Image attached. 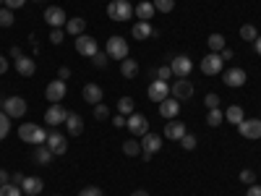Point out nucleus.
Instances as JSON below:
<instances>
[{"instance_id":"obj_21","label":"nucleus","mask_w":261,"mask_h":196,"mask_svg":"<svg viewBox=\"0 0 261 196\" xmlns=\"http://www.w3.org/2000/svg\"><path fill=\"white\" fill-rule=\"evenodd\" d=\"M246 79H248V76H246L243 68H230V71H225V79H222V81L230 86V89H235V86H243Z\"/></svg>"},{"instance_id":"obj_39","label":"nucleus","mask_w":261,"mask_h":196,"mask_svg":"<svg viewBox=\"0 0 261 196\" xmlns=\"http://www.w3.org/2000/svg\"><path fill=\"white\" fill-rule=\"evenodd\" d=\"M0 196H21V186H16V183L0 186Z\"/></svg>"},{"instance_id":"obj_27","label":"nucleus","mask_w":261,"mask_h":196,"mask_svg":"<svg viewBox=\"0 0 261 196\" xmlns=\"http://www.w3.org/2000/svg\"><path fill=\"white\" fill-rule=\"evenodd\" d=\"M120 74H123V79H136L139 76V63L134 58L120 60Z\"/></svg>"},{"instance_id":"obj_29","label":"nucleus","mask_w":261,"mask_h":196,"mask_svg":"<svg viewBox=\"0 0 261 196\" xmlns=\"http://www.w3.org/2000/svg\"><path fill=\"white\" fill-rule=\"evenodd\" d=\"M65 126H68V134L71 136H79L81 131H84V120L79 113H68V118H65Z\"/></svg>"},{"instance_id":"obj_49","label":"nucleus","mask_w":261,"mask_h":196,"mask_svg":"<svg viewBox=\"0 0 261 196\" xmlns=\"http://www.w3.org/2000/svg\"><path fill=\"white\" fill-rule=\"evenodd\" d=\"M58 79H60V81H65V79H71V68H65V65H63V68L58 71Z\"/></svg>"},{"instance_id":"obj_7","label":"nucleus","mask_w":261,"mask_h":196,"mask_svg":"<svg viewBox=\"0 0 261 196\" xmlns=\"http://www.w3.org/2000/svg\"><path fill=\"white\" fill-rule=\"evenodd\" d=\"M3 113L8 118H24L27 115V100L24 97H8V100H3Z\"/></svg>"},{"instance_id":"obj_33","label":"nucleus","mask_w":261,"mask_h":196,"mask_svg":"<svg viewBox=\"0 0 261 196\" xmlns=\"http://www.w3.org/2000/svg\"><path fill=\"white\" fill-rule=\"evenodd\" d=\"M225 120V113L220 110V107H214V110H209V115H206V123L212 126V128H217V126H220Z\"/></svg>"},{"instance_id":"obj_47","label":"nucleus","mask_w":261,"mask_h":196,"mask_svg":"<svg viewBox=\"0 0 261 196\" xmlns=\"http://www.w3.org/2000/svg\"><path fill=\"white\" fill-rule=\"evenodd\" d=\"M24 3H27V0H3V6H6V8H11V11L21 8V6H24Z\"/></svg>"},{"instance_id":"obj_40","label":"nucleus","mask_w":261,"mask_h":196,"mask_svg":"<svg viewBox=\"0 0 261 196\" xmlns=\"http://www.w3.org/2000/svg\"><path fill=\"white\" fill-rule=\"evenodd\" d=\"M94 118L97 120H107V118H110V107H107V105H94Z\"/></svg>"},{"instance_id":"obj_44","label":"nucleus","mask_w":261,"mask_h":196,"mask_svg":"<svg viewBox=\"0 0 261 196\" xmlns=\"http://www.w3.org/2000/svg\"><path fill=\"white\" fill-rule=\"evenodd\" d=\"M204 105L209 107V110H214V107H220V97H217V94L212 92V94H206V97H204Z\"/></svg>"},{"instance_id":"obj_19","label":"nucleus","mask_w":261,"mask_h":196,"mask_svg":"<svg viewBox=\"0 0 261 196\" xmlns=\"http://www.w3.org/2000/svg\"><path fill=\"white\" fill-rule=\"evenodd\" d=\"M16 71H18V76H24V79L34 76V71H37V63H34V58H29V55H21V58H16Z\"/></svg>"},{"instance_id":"obj_37","label":"nucleus","mask_w":261,"mask_h":196,"mask_svg":"<svg viewBox=\"0 0 261 196\" xmlns=\"http://www.w3.org/2000/svg\"><path fill=\"white\" fill-rule=\"evenodd\" d=\"M151 6H154L160 13H170L175 8V0H151Z\"/></svg>"},{"instance_id":"obj_55","label":"nucleus","mask_w":261,"mask_h":196,"mask_svg":"<svg viewBox=\"0 0 261 196\" xmlns=\"http://www.w3.org/2000/svg\"><path fill=\"white\" fill-rule=\"evenodd\" d=\"M253 45H256V55H258V58H261V34H258V37H256V42H253Z\"/></svg>"},{"instance_id":"obj_51","label":"nucleus","mask_w":261,"mask_h":196,"mask_svg":"<svg viewBox=\"0 0 261 196\" xmlns=\"http://www.w3.org/2000/svg\"><path fill=\"white\" fill-rule=\"evenodd\" d=\"M24 178H27V176H21V173H13V176H11V181H13L16 186H21V183H24Z\"/></svg>"},{"instance_id":"obj_38","label":"nucleus","mask_w":261,"mask_h":196,"mask_svg":"<svg viewBox=\"0 0 261 196\" xmlns=\"http://www.w3.org/2000/svg\"><path fill=\"white\" fill-rule=\"evenodd\" d=\"M8 131H11V120H8V115L3 110H0V141L8 136Z\"/></svg>"},{"instance_id":"obj_30","label":"nucleus","mask_w":261,"mask_h":196,"mask_svg":"<svg viewBox=\"0 0 261 196\" xmlns=\"http://www.w3.org/2000/svg\"><path fill=\"white\" fill-rule=\"evenodd\" d=\"M206 42H209V50H212V53H222V50L227 47V45H225V37H222V34H212V37H209Z\"/></svg>"},{"instance_id":"obj_28","label":"nucleus","mask_w":261,"mask_h":196,"mask_svg":"<svg viewBox=\"0 0 261 196\" xmlns=\"http://www.w3.org/2000/svg\"><path fill=\"white\" fill-rule=\"evenodd\" d=\"M65 32H68L71 37H81V34L86 32V21H84L81 16H76V18H68V24H65Z\"/></svg>"},{"instance_id":"obj_5","label":"nucleus","mask_w":261,"mask_h":196,"mask_svg":"<svg viewBox=\"0 0 261 196\" xmlns=\"http://www.w3.org/2000/svg\"><path fill=\"white\" fill-rule=\"evenodd\" d=\"M45 24L53 27V29H65V24H68V13H65L60 6H50L45 11Z\"/></svg>"},{"instance_id":"obj_36","label":"nucleus","mask_w":261,"mask_h":196,"mask_svg":"<svg viewBox=\"0 0 261 196\" xmlns=\"http://www.w3.org/2000/svg\"><path fill=\"white\" fill-rule=\"evenodd\" d=\"M256 37H258V32H256L253 24H243V27H241V39H246V42H256Z\"/></svg>"},{"instance_id":"obj_42","label":"nucleus","mask_w":261,"mask_h":196,"mask_svg":"<svg viewBox=\"0 0 261 196\" xmlns=\"http://www.w3.org/2000/svg\"><path fill=\"white\" fill-rule=\"evenodd\" d=\"M107 60H110V55H107V53H97V55L92 58V63L97 65V68H105V65H107Z\"/></svg>"},{"instance_id":"obj_2","label":"nucleus","mask_w":261,"mask_h":196,"mask_svg":"<svg viewBox=\"0 0 261 196\" xmlns=\"http://www.w3.org/2000/svg\"><path fill=\"white\" fill-rule=\"evenodd\" d=\"M107 16H110L113 21H128L130 16H134V6H130L128 0H110Z\"/></svg>"},{"instance_id":"obj_52","label":"nucleus","mask_w":261,"mask_h":196,"mask_svg":"<svg viewBox=\"0 0 261 196\" xmlns=\"http://www.w3.org/2000/svg\"><path fill=\"white\" fill-rule=\"evenodd\" d=\"M6 71H8V58L0 55V74H6Z\"/></svg>"},{"instance_id":"obj_23","label":"nucleus","mask_w":261,"mask_h":196,"mask_svg":"<svg viewBox=\"0 0 261 196\" xmlns=\"http://www.w3.org/2000/svg\"><path fill=\"white\" fill-rule=\"evenodd\" d=\"M130 34H134L136 39H149V37H157V29H151L149 21H136L134 29H130Z\"/></svg>"},{"instance_id":"obj_9","label":"nucleus","mask_w":261,"mask_h":196,"mask_svg":"<svg viewBox=\"0 0 261 196\" xmlns=\"http://www.w3.org/2000/svg\"><path fill=\"white\" fill-rule=\"evenodd\" d=\"M160 149H162V136H157V134H144V136H141V155H144L146 162H149L151 155H154V152H160Z\"/></svg>"},{"instance_id":"obj_13","label":"nucleus","mask_w":261,"mask_h":196,"mask_svg":"<svg viewBox=\"0 0 261 196\" xmlns=\"http://www.w3.org/2000/svg\"><path fill=\"white\" fill-rule=\"evenodd\" d=\"M65 92H68V86H65V81H60V79H55V81H50L47 84V89H45V97L53 102V105H58L60 100H65Z\"/></svg>"},{"instance_id":"obj_4","label":"nucleus","mask_w":261,"mask_h":196,"mask_svg":"<svg viewBox=\"0 0 261 196\" xmlns=\"http://www.w3.org/2000/svg\"><path fill=\"white\" fill-rule=\"evenodd\" d=\"M167 65L172 68V76H178V79H188L191 76V68H193V63H191L188 55H175V58L170 55Z\"/></svg>"},{"instance_id":"obj_50","label":"nucleus","mask_w":261,"mask_h":196,"mask_svg":"<svg viewBox=\"0 0 261 196\" xmlns=\"http://www.w3.org/2000/svg\"><path fill=\"white\" fill-rule=\"evenodd\" d=\"M246 196H261V186H256V183L248 186V193H246Z\"/></svg>"},{"instance_id":"obj_16","label":"nucleus","mask_w":261,"mask_h":196,"mask_svg":"<svg viewBox=\"0 0 261 196\" xmlns=\"http://www.w3.org/2000/svg\"><path fill=\"white\" fill-rule=\"evenodd\" d=\"M65 118H68V110H65L60 102H58V105H50L47 113H45L47 126H60V123H65Z\"/></svg>"},{"instance_id":"obj_22","label":"nucleus","mask_w":261,"mask_h":196,"mask_svg":"<svg viewBox=\"0 0 261 196\" xmlns=\"http://www.w3.org/2000/svg\"><path fill=\"white\" fill-rule=\"evenodd\" d=\"M53 149L47 146V144H39L37 149H34V155H32V160H34V165H50L53 162Z\"/></svg>"},{"instance_id":"obj_8","label":"nucleus","mask_w":261,"mask_h":196,"mask_svg":"<svg viewBox=\"0 0 261 196\" xmlns=\"http://www.w3.org/2000/svg\"><path fill=\"white\" fill-rule=\"evenodd\" d=\"M125 128H128L134 136H144V134H149V120H146V115H141V113H130V115L125 118Z\"/></svg>"},{"instance_id":"obj_34","label":"nucleus","mask_w":261,"mask_h":196,"mask_svg":"<svg viewBox=\"0 0 261 196\" xmlns=\"http://www.w3.org/2000/svg\"><path fill=\"white\" fill-rule=\"evenodd\" d=\"M123 152L128 157H136V155H141V141H123Z\"/></svg>"},{"instance_id":"obj_46","label":"nucleus","mask_w":261,"mask_h":196,"mask_svg":"<svg viewBox=\"0 0 261 196\" xmlns=\"http://www.w3.org/2000/svg\"><path fill=\"white\" fill-rule=\"evenodd\" d=\"M63 37H65V32H63V29H53V32H50V42H53V45H60Z\"/></svg>"},{"instance_id":"obj_6","label":"nucleus","mask_w":261,"mask_h":196,"mask_svg":"<svg viewBox=\"0 0 261 196\" xmlns=\"http://www.w3.org/2000/svg\"><path fill=\"white\" fill-rule=\"evenodd\" d=\"M76 53L79 55H84V58H94L97 53H99V45H97V39L94 37H89V34H81V37H76Z\"/></svg>"},{"instance_id":"obj_1","label":"nucleus","mask_w":261,"mask_h":196,"mask_svg":"<svg viewBox=\"0 0 261 196\" xmlns=\"http://www.w3.org/2000/svg\"><path fill=\"white\" fill-rule=\"evenodd\" d=\"M18 139H21V141H27V144H34V146L47 144L45 128H39L37 123H24V126H21V128H18Z\"/></svg>"},{"instance_id":"obj_10","label":"nucleus","mask_w":261,"mask_h":196,"mask_svg":"<svg viewBox=\"0 0 261 196\" xmlns=\"http://www.w3.org/2000/svg\"><path fill=\"white\" fill-rule=\"evenodd\" d=\"M238 134H241L243 139H248V141L261 139V120H258V118H251V120L238 123Z\"/></svg>"},{"instance_id":"obj_31","label":"nucleus","mask_w":261,"mask_h":196,"mask_svg":"<svg viewBox=\"0 0 261 196\" xmlns=\"http://www.w3.org/2000/svg\"><path fill=\"white\" fill-rule=\"evenodd\" d=\"M151 79L170 81V79H172V68H170V65H160V68H151Z\"/></svg>"},{"instance_id":"obj_25","label":"nucleus","mask_w":261,"mask_h":196,"mask_svg":"<svg viewBox=\"0 0 261 196\" xmlns=\"http://www.w3.org/2000/svg\"><path fill=\"white\" fill-rule=\"evenodd\" d=\"M225 120H227V123H232V126L243 123V120H246V113H243V107H241V105H230L227 110H225Z\"/></svg>"},{"instance_id":"obj_15","label":"nucleus","mask_w":261,"mask_h":196,"mask_svg":"<svg viewBox=\"0 0 261 196\" xmlns=\"http://www.w3.org/2000/svg\"><path fill=\"white\" fill-rule=\"evenodd\" d=\"M167 97H170V84H167V81L154 79V81L149 84V100L162 102V100H167Z\"/></svg>"},{"instance_id":"obj_14","label":"nucleus","mask_w":261,"mask_h":196,"mask_svg":"<svg viewBox=\"0 0 261 196\" xmlns=\"http://www.w3.org/2000/svg\"><path fill=\"white\" fill-rule=\"evenodd\" d=\"M178 113H180V100L167 97V100H162V102H160V115H162L165 120H175V118H178Z\"/></svg>"},{"instance_id":"obj_48","label":"nucleus","mask_w":261,"mask_h":196,"mask_svg":"<svg viewBox=\"0 0 261 196\" xmlns=\"http://www.w3.org/2000/svg\"><path fill=\"white\" fill-rule=\"evenodd\" d=\"M113 126H115V128H125V115H120V113L113 115Z\"/></svg>"},{"instance_id":"obj_57","label":"nucleus","mask_w":261,"mask_h":196,"mask_svg":"<svg viewBox=\"0 0 261 196\" xmlns=\"http://www.w3.org/2000/svg\"><path fill=\"white\" fill-rule=\"evenodd\" d=\"M130 196H149V193H146V191H134Z\"/></svg>"},{"instance_id":"obj_3","label":"nucleus","mask_w":261,"mask_h":196,"mask_svg":"<svg viewBox=\"0 0 261 196\" xmlns=\"http://www.w3.org/2000/svg\"><path fill=\"white\" fill-rule=\"evenodd\" d=\"M107 55H110V60H125L128 58V42H125V37L113 34L110 39H107Z\"/></svg>"},{"instance_id":"obj_32","label":"nucleus","mask_w":261,"mask_h":196,"mask_svg":"<svg viewBox=\"0 0 261 196\" xmlns=\"http://www.w3.org/2000/svg\"><path fill=\"white\" fill-rule=\"evenodd\" d=\"M118 113L128 118L130 113H134V100H130V97H120L118 100Z\"/></svg>"},{"instance_id":"obj_35","label":"nucleus","mask_w":261,"mask_h":196,"mask_svg":"<svg viewBox=\"0 0 261 196\" xmlns=\"http://www.w3.org/2000/svg\"><path fill=\"white\" fill-rule=\"evenodd\" d=\"M13 21H16V16H13L11 8H6V6L0 8V27H3V29L6 27H13Z\"/></svg>"},{"instance_id":"obj_43","label":"nucleus","mask_w":261,"mask_h":196,"mask_svg":"<svg viewBox=\"0 0 261 196\" xmlns=\"http://www.w3.org/2000/svg\"><path fill=\"white\" fill-rule=\"evenodd\" d=\"M79 196H105V193H102V188H97V186H86V188L79 191Z\"/></svg>"},{"instance_id":"obj_12","label":"nucleus","mask_w":261,"mask_h":196,"mask_svg":"<svg viewBox=\"0 0 261 196\" xmlns=\"http://www.w3.org/2000/svg\"><path fill=\"white\" fill-rule=\"evenodd\" d=\"M170 97H175V100H191L193 97V81L191 79H178L175 84H172V89H170Z\"/></svg>"},{"instance_id":"obj_45","label":"nucleus","mask_w":261,"mask_h":196,"mask_svg":"<svg viewBox=\"0 0 261 196\" xmlns=\"http://www.w3.org/2000/svg\"><path fill=\"white\" fill-rule=\"evenodd\" d=\"M180 144H183V149H196V136H193V134H186V136L180 139Z\"/></svg>"},{"instance_id":"obj_20","label":"nucleus","mask_w":261,"mask_h":196,"mask_svg":"<svg viewBox=\"0 0 261 196\" xmlns=\"http://www.w3.org/2000/svg\"><path fill=\"white\" fill-rule=\"evenodd\" d=\"M42 188H45V181L37 178V176H27L24 183H21V191L27 196H37V193H42Z\"/></svg>"},{"instance_id":"obj_26","label":"nucleus","mask_w":261,"mask_h":196,"mask_svg":"<svg viewBox=\"0 0 261 196\" xmlns=\"http://www.w3.org/2000/svg\"><path fill=\"white\" fill-rule=\"evenodd\" d=\"M157 13V8L149 3V0H144V3H139L136 8H134V16H139V21H151V16Z\"/></svg>"},{"instance_id":"obj_53","label":"nucleus","mask_w":261,"mask_h":196,"mask_svg":"<svg viewBox=\"0 0 261 196\" xmlns=\"http://www.w3.org/2000/svg\"><path fill=\"white\" fill-rule=\"evenodd\" d=\"M8 181H11V176H8V173H6V170H0V186H6Z\"/></svg>"},{"instance_id":"obj_59","label":"nucleus","mask_w":261,"mask_h":196,"mask_svg":"<svg viewBox=\"0 0 261 196\" xmlns=\"http://www.w3.org/2000/svg\"><path fill=\"white\" fill-rule=\"evenodd\" d=\"M37 3H39V0H37Z\"/></svg>"},{"instance_id":"obj_24","label":"nucleus","mask_w":261,"mask_h":196,"mask_svg":"<svg viewBox=\"0 0 261 196\" xmlns=\"http://www.w3.org/2000/svg\"><path fill=\"white\" fill-rule=\"evenodd\" d=\"M81 94H84V100L89 102V105H99V102H102V97H105V94H102V86H99V84H86Z\"/></svg>"},{"instance_id":"obj_54","label":"nucleus","mask_w":261,"mask_h":196,"mask_svg":"<svg viewBox=\"0 0 261 196\" xmlns=\"http://www.w3.org/2000/svg\"><path fill=\"white\" fill-rule=\"evenodd\" d=\"M220 55H222V60H230V58H232V50H230V47H225Z\"/></svg>"},{"instance_id":"obj_17","label":"nucleus","mask_w":261,"mask_h":196,"mask_svg":"<svg viewBox=\"0 0 261 196\" xmlns=\"http://www.w3.org/2000/svg\"><path fill=\"white\" fill-rule=\"evenodd\" d=\"M47 146L53 149V155H65L68 139H65V134H60V131H53V134H47Z\"/></svg>"},{"instance_id":"obj_58","label":"nucleus","mask_w":261,"mask_h":196,"mask_svg":"<svg viewBox=\"0 0 261 196\" xmlns=\"http://www.w3.org/2000/svg\"><path fill=\"white\" fill-rule=\"evenodd\" d=\"M0 8H3V0H0Z\"/></svg>"},{"instance_id":"obj_11","label":"nucleus","mask_w":261,"mask_h":196,"mask_svg":"<svg viewBox=\"0 0 261 196\" xmlns=\"http://www.w3.org/2000/svg\"><path fill=\"white\" fill-rule=\"evenodd\" d=\"M222 65H225V60H222V55H220V53H209L206 58H201V71H204L206 76H217V74H222Z\"/></svg>"},{"instance_id":"obj_18","label":"nucleus","mask_w":261,"mask_h":196,"mask_svg":"<svg viewBox=\"0 0 261 196\" xmlns=\"http://www.w3.org/2000/svg\"><path fill=\"white\" fill-rule=\"evenodd\" d=\"M188 134L183 120H167L165 123V139H172V141H180L183 136Z\"/></svg>"},{"instance_id":"obj_56","label":"nucleus","mask_w":261,"mask_h":196,"mask_svg":"<svg viewBox=\"0 0 261 196\" xmlns=\"http://www.w3.org/2000/svg\"><path fill=\"white\" fill-rule=\"evenodd\" d=\"M24 53H21V47H11V58H21Z\"/></svg>"},{"instance_id":"obj_41","label":"nucleus","mask_w":261,"mask_h":196,"mask_svg":"<svg viewBox=\"0 0 261 196\" xmlns=\"http://www.w3.org/2000/svg\"><path fill=\"white\" fill-rule=\"evenodd\" d=\"M241 183L253 186V183H256V173H253V170H241Z\"/></svg>"}]
</instances>
